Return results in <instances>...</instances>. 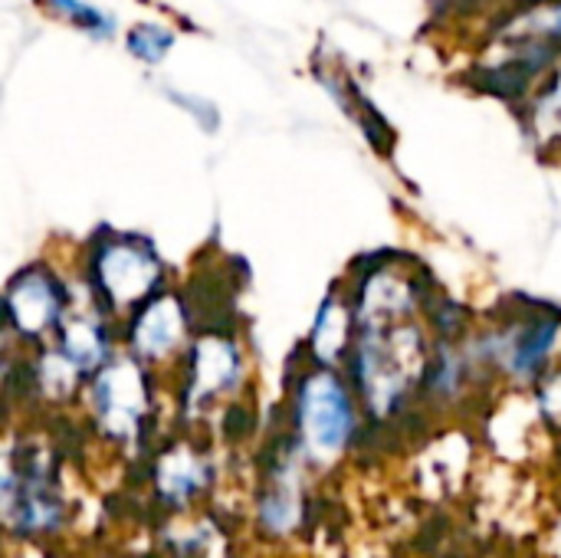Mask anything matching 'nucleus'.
Returning a JSON list of instances; mask_svg holds the SVG:
<instances>
[{
  "label": "nucleus",
  "mask_w": 561,
  "mask_h": 558,
  "mask_svg": "<svg viewBox=\"0 0 561 558\" xmlns=\"http://www.w3.org/2000/svg\"><path fill=\"white\" fill-rule=\"evenodd\" d=\"M95 283L112 306H135L151 296L161 280V260L141 240H112L99 250L92 263Z\"/></svg>",
  "instance_id": "f257e3e1"
},
{
  "label": "nucleus",
  "mask_w": 561,
  "mask_h": 558,
  "mask_svg": "<svg viewBox=\"0 0 561 558\" xmlns=\"http://www.w3.org/2000/svg\"><path fill=\"white\" fill-rule=\"evenodd\" d=\"M3 306L13 329H20L23 335H36L59 319L62 293L46 270H26L10 283Z\"/></svg>",
  "instance_id": "f03ea898"
},
{
  "label": "nucleus",
  "mask_w": 561,
  "mask_h": 558,
  "mask_svg": "<svg viewBox=\"0 0 561 558\" xmlns=\"http://www.w3.org/2000/svg\"><path fill=\"white\" fill-rule=\"evenodd\" d=\"M302 418H306L309 434L319 444H325V447L339 444L348 431V421H352L345 391L329 375L312 378L302 391Z\"/></svg>",
  "instance_id": "7ed1b4c3"
},
{
  "label": "nucleus",
  "mask_w": 561,
  "mask_h": 558,
  "mask_svg": "<svg viewBox=\"0 0 561 558\" xmlns=\"http://www.w3.org/2000/svg\"><path fill=\"white\" fill-rule=\"evenodd\" d=\"M181 326H184V309L174 296H161L154 299L135 322L131 329V339L138 345V352L145 355H164L178 335H181Z\"/></svg>",
  "instance_id": "20e7f679"
},
{
  "label": "nucleus",
  "mask_w": 561,
  "mask_h": 558,
  "mask_svg": "<svg viewBox=\"0 0 561 558\" xmlns=\"http://www.w3.org/2000/svg\"><path fill=\"white\" fill-rule=\"evenodd\" d=\"M66 355L76 362V365H92L102 358V339H99V329L89 326V322H72L69 332H66Z\"/></svg>",
  "instance_id": "39448f33"
},
{
  "label": "nucleus",
  "mask_w": 561,
  "mask_h": 558,
  "mask_svg": "<svg viewBox=\"0 0 561 558\" xmlns=\"http://www.w3.org/2000/svg\"><path fill=\"white\" fill-rule=\"evenodd\" d=\"M171 43H174V36L164 26H138V30L128 33V49L135 56H141L145 62H158L168 53Z\"/></svg>",
  "instance_id": "423d86ee"
},
{
  "label": "nucleus",
  "mask_w": 561,
  "mask_h": 558,
  "mask_svg": "<svg viewBox=\"0 0 561 558\" xmlns=\"http://www.w3.org/2000/svg\"><path fill=\"white\" fill-rule=\"evenodd\" d=\"M53 7L59 13H66L79 30H89L95 36H112V20L102 10H95V7H89L82 0H53Z\"/></svg>",
  "instance_id": "0eeeda50"
},
{
  "label": "nucleus",
  "mask_w": 561,
  "mask_h": 558,
  "mask_svg": "<svg viewBox=\"0 0 561 558\" xmlns=\"http://www.w3.org/2000/svg\"><path fill=\"white\" fill-rule=\"evenodd\" d=\"M536 128L542 138H561V76L536 105Z\"/></svg>",
  "instance_id": "6e6552de"
}]
</instances>
